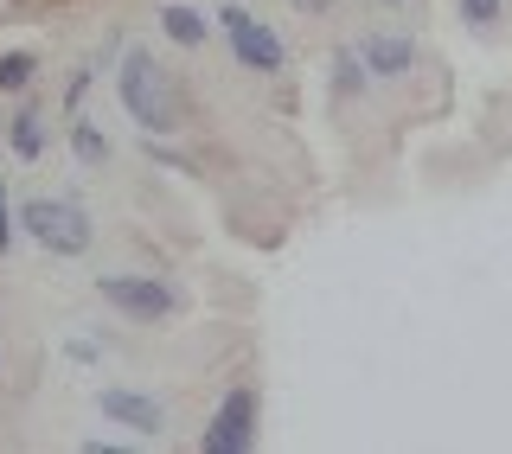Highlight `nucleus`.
I'll use <instances>...</instances> for the list:
<instances>
[{
	"instance_id": "15",
	"label": "nucleus",
	"mask_w": 512,
	"mask_h": 454,
	"mask_svg": "<svg viewBox=\"0 0 512 454\" xmlns=\"http://www.w3.org/2000/svg\"><path fill=\"white\" fill-rule=\"evenodd\" d=\"M13 218H20V212L7 205V180H0V256L13 250Z\"/></svg>"
},
{
	"instance_id": "4",
	"label": "nucleus",
	"mask_w": 512,
	"mask_h": 454,
	"mask_svg": "<svg viewBox=\"0 0 512 454\" xmlns=\"http://www.w3.org/2000/svg\"><path fill=\"white\" fill-rule=\"evenodd\" d=\"M218 32H224V45H231V58L244 64V71H263V77H276L282 64H288V45H282V32H276V26H263L250 7H237V0H224V7H218Z\"/></svg>"
},
{
	"instance_id": "1",
	"label": "nucleus",
	"mask_w": 512,
	"mask_h": 454,
	"mask_svg": "<svg viewBox=\"0 0 512 454\" xmlns=\"http://www.w3.org/2000/svg\"><path fill=\"white\" fill-rule=\"evenodd\" d=\"M116 96H122L128 122H135L148 141L180 135V128H186V96H180L173 71L148 52V45H128V52H122V64H116Z\"/></svg>"
},
{
	"instance_id": "18",
	"label": "nucleus",
	"mask_w": 512,
	"mask_h": 454,
	"mask_svg": "<svg viewBox=\"0 0 512 454\" xmlns=\"http://www.w3.org/2000/svg\"><path fill=\"white\" fill-rule=\"evenodd\" d=\"M0 141H7V116H0Z\"/></svg>"
},
{
	"instance_id": "5",
	"label": "nucleus",
	"mask_w": 512,
	"mask_h": 454,
	"mask_svg": "<svg viewBox=\"0 0 512 454\" xmlns=\"http://www.w3.org/2000/svg\"><path fill=\"white\" fill-rule=\"evenodd\" d=\"M205 454H244L256 442V391L250 384H237V391H224V403L212 410V423H205Z\"/></svg>"
},
{
	"instance_id": "10",
	"label": "nucleus",
	"mask_w": 512,
	"mask_h": 454,
	"mask_svg": "<svg viewBox=\"0 0 512 454\" xmlns=\"http://www.w3.org/2000/svg\"><path fill=\"white\" fill-rule=\"evenodd\" d=\"M71 154L77 167H109V135L90 116H71Z\"/></svg>"
},
{
	"instance_id": "2",
	"label": "nucleus",
	"mask_w": 512,
	"mask_h": 454,
	"mask_svg": "<svg viewBox=\"0 0 512 454\" xmlns=\"http://www.w3.org/2000/svg\"><path fill=\"white\" fill-rule=\"evenodd\" d=\"M20 231L39 243L45 256H84L96 243V224L84 212V199H71V192H58V199H26L20 205Z\"/></svg>"
},
{
	"instance_id": "17",
	"label": "nucleus",
	"mask_w": 512,
	"mask_h": 454,
	"mask_svg": "<svg viewBox=\"0 0 512 454\" xmlns=\"http://www.w3.org/2000/svg\"><path fill=\"white\" fill-rule=\"evenodd\" d=\"M301 13H327V7H340V0H295Z\"/></svg>"
},
{
	"instance_id": "11",
	"label": "nucleus",
	"mask_w": 512,
	"mask_h": 454,
	"mask_svg": "<svg viewBox=\"0 0 512 454\" xmlns=\"http://www.w3.org/2000/svg\"><path fill=\"white\" fill-rule=\"evenodd\" d=\"M39 84V52H7L0 58V96H26Z\"/></svg>"
},
{
	"instance_id": "6",
	"label": "nucleus",
	"mask_w": 512,
	"mask_h": 454,
	"mask_svg": "<svg viewBox=\"0 0 512 454\" xmlns=\"http://www.w3.org/2000/svg\"><path fill=\"white\" fill-rule=\"evenodd\" d=\"M96 416H103V423H122L128 435H141V442L167 435V403L148 397V391H128V384H109V391L96 397Z\"/></svg>"
},
{
	"instance_id": "12",
	"label": "nucleus",
	"mask_w": 512,
	"mask_h": 454,
	"mask_svg": "<svg viewBox=\"0 0 512 454\" xmlns=\"http://www.w3.org/2000/svg\"><path fill=\"white\" fill-rule=\"evenodd\" d=\"M365 58H359V45H352V52H333V96H359L365 90Z\"/></svg>"
},
{
	"instance_id": "16",
	"label": "nucleus",
	"mask_w": 512,
	"mask_h": 454,
	"mask_svg": "<svg viewBox=\"0 0 512 454\" xmlns=\"http://www.w3.org/2000/svg\"><path fill=\"white\" fill-rule=\"evenodd\" d=\"M64 359H77V365H96V346H90V339H64Z\"/></svg>"
},
{
	"instance_id": "3",
	"label": "nucleus",
	"mask_w": 512,
	"mask_h": 454,
	"mask_svg": "<svg viewBox=\"0 0 512 454\" xmlns=\"http://www.w3.org/2000/svg\"><path fill=\"white\" fill-rule=\"evenodd\" d=\"M96 295H103V307H116L122 320H141V327H167L186 307V295L173 282H160V275H128V269H103L96 275Z\"/></svg>"
},
{
	"instance_id": "13",
	"label": "nucleus",
	"mask_w": 512,
	"mask_h": 454,
	"mask_svg": "<svg viewBox=\"0 0 512 454\" xmlns=\"http://www.w3.org/2000/svg\"><path fill=\"white\" fill-rule=\"evenodd\" d=\"M455 7H461V20H468L474 32H487L493 20H500V7H506V0H455Z\"/></svg>"
},
{
	"instance_id": "7",
	"label": "nucleus",
	"mask_w": 512,
	"mask_h": 454,
	"mask_svg": "<svg viewBox=\"0 0 512 454\" xmlns=\"http://www.w3.org/2000/svg\"><path fill=\"white\" fill-rule=\"evenodd\" d=\"M359 58H365V71H372V77H410L416 39H410V32H365Z\"/></svg>"
},
{
	"instance_id": "14",
	"label": "nucleus",
	"mask_w": 512,
	"mask_h": 454,
	"mask_svg": "<svg viewBox=\"0 0 512 454\" xmlns=\"http://www.w3.org/2000/svg\"><path fill=\"white\" fill-rule=\"evenodd\" d=\"M90 84H96V71H90V64H77V71H71V84H64V116H77V109H84Z\"/></svg>"
},
{
	"instance_id": "9",
	"label": "nucleus",
	"mask_w": 512,
	"mask_h": 454,
	"mask_svg": "<svg viewBox=\"0 0 512 454\" xmlns=\"http://www.w3.org/2000/svg\"><path fill=\"white\" fill-rule=\"evenodd\" d=\"M160 32H167L173 45H205L212 39V20H205L199 7H186V0H167V7H160Z\"/></svg>"
},
{
	"instance_id": "8",
	"label": "nucleus",
	"mask_w": 512,
	"mask_h": 454,
	"mask_svg": "<svg viewBox=\"0 0 512 454\" xmlns=\"http://www.w3.org/2000/svg\"><path fill=\"white\" fill-rule=\"evenodd\" d=\"M7 148H13V160H26V167L45 160V116H39V103H26V109L7 116Z\"/></svg>"
},
{
	"instance_id": "19",
	"label": "nucleus",
	"mask_w": 512,
	"mask_h": 454,
	"mask_svg": "<svg viewBox=\"0 0 512 454\" xmlns=\"http://www.w3.org/2000/svg\"><path fill=\"white\" fill-rule=\"evenodd\" d=\"M384 7H404V0H384Z\"/></svg>"
}]
</instances>
